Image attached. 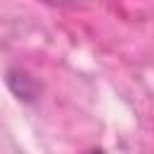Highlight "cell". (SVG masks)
Masks as SVG:
<instances>
[{"mask_svg": "<svg viewBox=\"0 0 154 154\" xmlns=\"http://www.w3.org/2000/svg\"><path fill=\"white\" fill-rule=\"evenodd\" d=\"M5 87L10 94L22 103H34L41 96V84L34 75H29L22 67H7L5 70Z\"/></svg>", "mask_w": 154, "mask_h": 154, "instance_id": "1", "label": "cell"}, {"mask_svg": "<svg viewBox=\"0 0 154 154\" xmlns=\"http://www.w3.org/2000/svg\"><path fill=\"white\" fill-rule=\"evenodd\" d=\"M41 2L53 5V7H65V5H75V2H79V0H41Z\"/></svg>", "mask_w": 154, "mask_h": 154, "instance_id": "2", "label": "cell"}, {"mask_svg": "<svg viewBox=\"0 0 154 154\" xmlns=\"http://www.w3.org/2000/svg\"><path fill=\"white\" fill-rule=\"evenodd\" d=\"M87 154H106V152H103V149H99V147H94V149H89Z\"/></svg>", "mask_w": 154, "mask_h": 154, "instance_id": "3", "label": "cell"}]
</instances>
